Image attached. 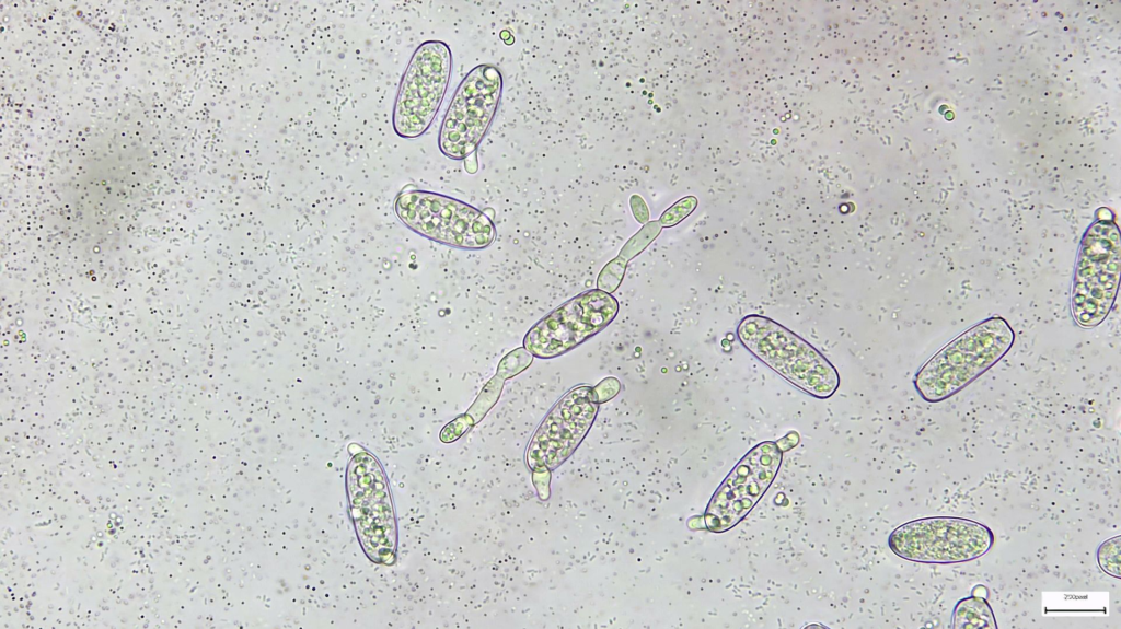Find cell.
Listing matches in <instances>:
<instances>
[{"label": "cell", "mask_w": 1121, "mask_h": 629, "mask_svg": "<svg viewBox=\"0 0 1121 629\" xmlns=\"http://www.w3.org/2000/svg\"><path fill=\"white\" fill-rule=\"evenodd\" d=\"M1015 335L1001 316L978 323L935 353L916 373L914 385L922 398L939 403L961 391L999 359Z\"/></svg>", "instance_id": "cell-1"}, {"label": "cell", "mask_w": 1121, "mask_h": 629, "mask_svg": "<svg viewBox=\"0 0 1121 629\" xmlns=\"http://www.w3.org/2000/svg\"><path fill=\"white\" fill-rule=\"evenodd\" d=\"M741 343L796 387L828 398L839 386L835 368L810 343L771 318L747 315L738 327Z\"/></svg>", "instance_id": "cell-2"}, {"label": "cell", "mask_w": 1121, "mask_h": 629, "mask_svg": "<svg viewBox=\"0 0 1121 629\" xmlns=\"http://www.w3.org/2000/svg\"><path fill=\"white\" fill-rule=\"evenodd\" d=\"M1121 244L1118 226L1098 221L1087 230L1078 252L1071 293L1075 322L1099 325L1111 311L1120 282Z\"/></svg>", "instance_id": "cell-3"}, {"label": "cell", "mask_w": 1121, "mask_h": 629, "mask_svg": "<svg viewBox=\"0 0 1121 629\" xmlns=\"http://www.w3.org/2000/svg\"><path fill=\"white\" fill-rule=\"evenodd\" d=\"M394 210L412 231L444 245L482 249L496 236L495 225L485 213L438 193L402 191L395 199Z\"/></svg>", "instance_id": "cell-4"}, {"label": "cell", "mask_w": 1121, "mask_h": 629, "mask_svg": "<svg viewBox=\"0 0 1121 629\" xmlns=\"http://www.w3.org/2000/svg\"><path fill=\"white\" fill-rule=\"evenodd\" d=\"M346 487L362 549L372 561L391 564L396 552V523L390 489L378 459L367 452L354 455L347 467Z\"/></svg>", "instance_id": "cell-5"}, {"label": "cell", "mask_w": 1121, "mask_h": 629, "mask_svg": "<svg viewBox=\"0 0 1121 629\" xmlns=\"http://www.w3.org/2000/svg\"><path fill=\"white\" fill-rule=\"evenodd\" d=\"M452 72V54L441 40H426L412 55L392 110V126L404 139L423 136L434 121Z\"/></svg>", "instance_id": "cell-6"}, {"label": "cell", "mask_w": 1121, "mask_h": 629, "mask_svg": "<svg viewBox=\"0 0 1121 629\" xmlns=\"http://www.w3.org/2000/svg\"><path fill=\"white\" fill-rule=\"evenodd\" d=\"M994 543L992 531L969 519L935 516L898 526L888 544L902 559L923 563H958L985 555Z\"/></svg>", "instance_id": "cell-7"}, {"label": "cell", "mask_w": 1121, "mask_h": 629, "mask_svg": "<svg viewBox=\"0 0 1121 629\" xmlns=\"http://www.w3.org/2000/svg\"><path fill=\"white\" fill-rule=\"evenodd\" d=\"M502 75L493 65H478L459 84L443 117L438 147L452 160H465L486 135L499 105Z\"/></svg>", "instance_id": "cell-8"}, {"label": "cell", "mask_w": 1121, "mask_h": 629, "mask_svg": "<svg viewBox=\"0 0 1121 629\" xmlns=\"http://www.w3.org/2000/svg\"><path fill=\"white\" fill-rule=\"evenodd\" d=\"M619 312L617 300L599 289L571 298L532 326L524 348L539 359H553L603 330Z\"/></svg>", "instance_id": "cell-9"}, {"label": "cell", "mask_w": 1121, "mask_h": 629, "mask_svg": "<svg viewBox=\"0 0 1121 629\" xmlns=\"http://www.w3.org/2000/svg\"><path fill=\"white\" fill-rule=\"evenodd\" d=\"M782 462L777 443L766 441L749 451L728 474L709 501L704 523L723 533L739 523L772 484Z\"/></svg>", "instance_id": "cell-10"}, {"label": "cell", "mask_w": 1121, "mask_h": 629, "mask_svg": "<svg viewBox=\"0 0 1121 629\" xmlns=\"http://www.w3.org/2000/svg\"><path fill=\"white\" fill-rule=\"evenodd\" d=\"M598 405L591 386H578L565 394L533 435L528 453L529 459L533 457L535 465H546L550 468L559 465L573 453L591 427Z\"/></svg>", "instance_id": "cell-11"}, {"label": "cell", "mask_w": 1121, "mask_h": 629, "mask_svg": "<svg viewBox=\"0 0 1121 629\" xmlns=\"http://www.w3.org/2000/svg\"><path fill=\"white\" fill-rule=\"evenodd\" d=\"M951 621L954 629L997 628L990 604L979 595L960 599L954 609Z\"/></svg>", "instance_id": "cell-12"}, {"label": "cell", "mask_w": 1121, "mask_h": 629, "mask_svg": "<svg viewBox=\"0 0 1121 629\" xmlns=\"http://www.w3.org/2000/svg\"><path fill=\"white\" fill-rule=\"evenodd\" d=\"M661 230V224L657 221L645 224L640 231H638L621 249L619 256L614 258L622 266L626 267L627 261L644 251L648 244L655 240Z\"/></svg>", "instance_id": "cell-13"}, {"label": "cell", "mask_w": 1121, "mask_h": 629, "mask_svg": "<svg viewBox=\"0 0 1121 629\" xmlns=\"http://www.w3.org/2000/svg\"><path fill=\"white\" fill-rule=\"evenodd\" d=\"M1121 554V537L1120 535L1109 538L1100 544L1097 549V562L1100 569L1113 576L1120 579V556Z\"/></svg>", "instance_id": "cell-14"}, {"label": "cell", "mask_w": 1121, "mask_h": 629, "mask_svg": "<svg viewBox=\"0 0 1121 629\" xmlns=\"http://www.w3.org/2000/svg\"><path fill=\"white\" fill-rule=\"evenodd\" d=\"M533 354L525 348H517L507 353L498 364L496 376L501 380L513 377L525 370L532 362Z\"/></svg>", "instance_id": "cell-15"}, {"label": "cell", "mask_w": 1121, "mask_h": 629, "mask_svg": "<svg viewBox=\"0 0 1121 629\" xmlns=\"http://www.w3.org/2000/svg\"><path fill=\"white\" fill-rule=\"evenodd\" d=\"M697 200L693 197L684 198L669 208L660 217L661 226H672L689 216L695 206Z\"/></svg>", "instance_id": "cell-16"}, {"label": "cell", "mask_w": 1121, "mask_h": 629, "mask_svg": "<svg viewBox=\"0 0 1121 629\" xmlns=\"http://www.w3.org/2000/svg\"><path fill=\"white\" fill-rule=\"evenodd\" d=\"M593 391L598 403H604L619 393L620 382L614 377H608L593 387Z\"/></svg>", "instance_id": "cell-17"}]
</instances>
